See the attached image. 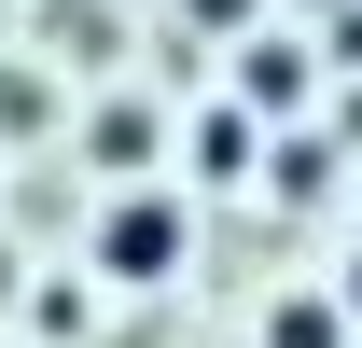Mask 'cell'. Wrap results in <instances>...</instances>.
I'll return each mask as SVG.
<instances>
[{"label":"cell","mask_w":362,"mask_h":348,"mask_svg":"<svg viewBox=\"0 0 362 348\" xmlns=\"http://www.w3.org/2000/svg\"><path fill=\"white\" fill-rule=\"evenodd\" d=\"M0 306H14V251H0Z\"/></svg>","instance_id":"obj_9"},{"label":"cell","mask_w":362,"mask_h":348,"mask_svg":"<svg viewBox=\"0 0 362 348\" xmlns=\"http://www.w3.org/2000/svg\"><path fill=\"white\" fill-rule=\"evenodd\" d=\"M181 168H195V181H251V168H265L251 112H237V98H209V112H195V153H181Z\"/></svg>","instance_id":"obj_3"},{"label":"cell","mask_w":362,"mask_h":348,"mask_svg":"<svg viewBox=\"0 0 362 348\" xmlns=\"http://www.w3.org/2000/svg\"><path fill=\"white\" fill-rule=\"evenodd\" d=\"M265 348H349V306L334 293H279L265 306Z\"/></svg>","instance_id":"obj_4"},{"label":"cell","mask_w":362,"mask_h":348,"mask_svg":"<svg viewBox=\"0 0 362 348\" xmlns=\"http://www.w3.org/2000/svg\"><path fill=\"white\" fill-rule=\"evenodd\" d=\"M334 306H349V335H362V251H349V279H334Z\"/></svg>","instance_id":"obj_8"},{"label":"cell","mask_w":362,"mask_h":348,"mask_svg":"<svg viewBox=\"0 0 362 348\" xmlns=\"http://www.w3.org/2000/svg\"><path fill=\"white\" fill-rule=\"evenodd\" d=\"M181 265H195V209H181V195H112V223H98V279L153 293V279H181Z\"/></svg>","instance_id":"obj_1"},{"label":"cell","mask_w":362,"mask_h":348,"mask_svg":"<svg viewBox=\"0 0 362 348\" xmlns=\"http://www.w3.org/2000/svg\"><path fill=\"white\" fill-rule=\"evenodd\" d=\"M98 168H112V181L153 168V112H139V98H112V112H98Z\"/></svg>","instance_id":"obj_5"},{"label":"cell","mask_w":362,"mask_h":348,"mask_svg":"<svg viewBox=\"0 0 362 348\" xmlns=\"http://www.w3.org/2000/svg\"><path fill=\"white\" fill-rule=\"evenodd\" d=\"M181 14H195V28H237V14H251V0H181Z\"/></svg>","instance_id":"obj_7"},{"label":"cell","mask_w":362,"mask_h":348,"mask_svg":"<svg viewBox=\"0 0 362 348\" xmlns=\"http://www.w3.org/2000/svg\"><path fill=\"white\" fill-rule=\"evenodd\" d=\"M307 98H320V42H293V28L237 42V112H307Z\"/></svg>","instance_id":"obj_2"},{"label":"cell","mask_w":362,"mask_h":348,"mask_svg":"<svg viewBox=\"0 0 362 348\" xmlns=\"http://www.w3.org/2000/svg\"><path fill=\"white\" fill-rule=\"evenodd\" d=\"M320 181H334V168H320V139H279V153H265V195H279V209H307Z\"/></svg>","instance_id":"obj_6"}]
</instances>
